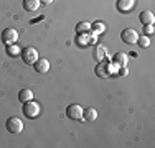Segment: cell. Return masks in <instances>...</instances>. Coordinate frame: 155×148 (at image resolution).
<instances>
[{
  "label": "cell",
  "instance_id": "6da1fadb",
  "mask_svg": "<svg viewBox=\"0 0 155 148\" xmlns=\"http://www.w3.org/2000/svg\"><path fill=\"white\" fill-rule=\"evenodd\" d=\"M23 115L27 117V118H36L40 115V104L38 102H35L31 99V101H28V102H23Z\"/></svg>",
  "mask_w": 155,
  "mask_h": 148
},
{
  "label": "cell",
  "instance_id": "7a4b0ae2",
  "mask_svg": "<svg viewBox=\"0 0 155 148\" xmlns=\"http://www.w3.org/2000/svg\"><path fill=\"white\" fill-rule=\"evenodd\" d=\"M66 117L71 118V120H76V122H81L83 120V107L79 104H69L66 107Z\"/></svg>",
  "mask_w": 155,
  "mask_h": 148
},
{
  "label": "cell",
  "instance_id": "3957f363",
  "mask_svg": "<svg viewBox=\"0 0 155 148\" xmlns=\"http://www.w3.org/2000/svg\"><path fill=\"white\" fill-rule=\"evenodd\" d=\"M5 128H7V132H10V133H20L23 130V122L15 115L8 117L5 122Z\"/></svg>",
  "mask_w": 155,
  "mask_h": 148
},
{
  "label": "cell",
  "instance_id": "277c9868",
  "mask_svg": "<svg viewBox=\"0 0 155 148\" xmlns=\"http://www.w3.org/2000/svg\"><path fill=\"white\" fill-rule=\"evenodd\" d=\"M20 54H21V59H23L25 64H33V63L38 59V51H36L33 46L23 48V50L20 51Z\"/></svg>",
  "mask_w": 155,
  "mask_h": 148
},
{
  "label": "cell",
  "instance_id": "5b68a950",
  "mask_svg": "<svg viewBox=\"0 0 155 148\" xmlns=\"http://www.w3.org/2000/svg\"><path fill=\"white\" fill-rule=\"evenodd\" d=\"M2 43L5 44H12V43H17L18 41V31L15 28H5L2 31Z\"/></svg>",
  "mask_w": 155,
  "mask_h": 148
},
{
  "label": "cell",
  "instance_id": "8992f818",
  "mask_svg": "<svg viewBox=\"0 0 155 148\" xmlns=\"http://www.w3.org/2000/svg\"><path fill=\"white\" fill-rule=\"evenodd\" d=\"M137 38H139V35L134 28H125V30H122V33H120V40H122L125 44L137 43Z\"/></svg>",
  "mask_w": 155,
  "mask_h": 148
},
{
  "label": "cell",
  "instance_id": "52a82bcc",
  "mask_svg": "<svg viewBox=\"0 0 155 148\" xmlns=\"http://www.w3.org/2000/svg\"><path fill=\"white\" fill-rule=\"evenodd\" d=\"M33 69L38 74H45V72L50 71V61H48L46 58H38L33 63Z\"/></svg>",
  "mask_w": 155,
  "mask_h": 148
},
{
  "label": "cell",
  "instance_id": "ba28073f",
  "mask_svg": "<svg viewBox=\"0 0 155 148\" xmlns=\"http://www.w3.org/2000/svg\"><path fill=\"white\" fill-rule=\"evenodd\" d=\"M94 72L97 77H102V79H106L107 76H110V68H109L107 61H99V64L94 68Z\"/></svg>",
  "mask_w": 155,
  "mask_h": 148
},
{
  "label": "cell",
  "instance_id": "9c48e42d",
  "mask_svg": "<svg viewBox=\"0 0 155 148\" xmlns=\"http://www.w3.org/2000/svg\"><path fill=\"white\" fill-rule=\"evenodd\" d=\"M135 5V0H117V10L120 13H127L134 8Z\"/></svg>",
  "mask_w": 155,
  "mask_h": 148
},
{
  "label": "cell",
  "instance_id": "30bf717a",
  "mask_svg": "<svg viewBox=\"0 0 155 148\" xmlns=\"http://www.w3.org/2000/svg\"><path fill=\"white\" fill-rule=\"evenodd\" d=\"M139 20L142 25H153L155 15H153V12H150V10H143V12H140V15H139Z\"/></svg>",
  "mask_w": 155,
  "mask_h": 148
},
{
  "label": "cell",
  "instance_id": "8fae6325",
  "mask_svg": "<svg viewBox=\"0 0 155 148\" xmlns=\"http://www.w3.org/2000/svg\"><path fill=\"white\" fill-rule=\"evenodd\" d=\"M96 118H97V110H96L94 107H86V109H83V120L94 122Z\"/></svg>",
  "mask_w": 155,
  "mask_h": 148
},
{
  "label": "cell",
  "instance_id": "7c38bea8",
  "mask_svg": "<svg viewBox=\"0 0 155 148\" xmlns=\"http://www.w3.org/2000/svg\"><path fill=\"white\" fill-rule=\"evenodd\" d=\"M112 63L116 66H127V63H129V56L125 53H116L114 54V58H112Z\"/></svg>",
  "mask_w": 155,
  "mask_h": 148
},
{
  "label": "cell",
  "instance_id": "4fadbf2b",
  "mask_svg": "<svg viewBox=\"0 0 155 148\" xmlns=\"http://www.w3.org/2000/svg\"><path fill=\"white\" fill-rule=\"evenodd\" d=\"M40 7V0H23V8L27 12H36Z\"/></svg>",
  "mask_w": 155,
  "mask_h": 148
},
{
  "label": "cell",
  "instance_id": "5bb4252c",
  "mask_svg": "<svg viewBox=\"0 0 155 148\" xmlns=\"http://www.w3.org/2000/svg\"><path fill=\"white\" fill-rule=\"evenodd\" d=\"M106 56H107V50H106L104 46H101V44H97V46L94 48V58L97 59V61H104Z\"/></svg>",
  "mask_w": 155,
  "mask_h": 148
},
{
  "label": "cell",
  "instance_id": "9a60e30c",
  "mask_svg": "<svg viewBox=\"0 0 155 148\" xmlns=\"http://www.w3.org/2000/svg\"><path fill=\"white\" fill-rule=\"evenodd\" d=\"M31 99H33V92L30 91V89H21V91L18 92V101H20L21 104L31 101Z\"/></svg>",
  "mask_w": 155,
  "mask_h": 148
},
{
  "label": "cell",
  "instance_id": "2e32d148",
  "mask_svg": "<svg viewBox=\"0 0 155 148\" xmlns=\"http://www.w3.org/2000/svg\"><path fill=\"white\" fill-rule=\"evenodd\" d=\"M7 54H8L10 58H15V56H18V54H20V48L17 46V43H12V44H7Z\"/></svg>",
  "mask_w": 155,
  "mask_h": 148
},
{
  "label": "cell",
  "instance_id": "e0dca14e",
  "mask_svg": "<svg viewBox=\"0 0 155 148\" xmlns=\"http://www.w3.org/2000/svg\"><path fill=\"white\" fill-rule=\"evenodd\" d=\"M91 31H93V35H99V33L106 31V25L102 21H96V23L91 25Z\"/></svg>",
  "mask_w": 155,
  "mask_h": 148
},
{
  "label": "cell",
  "instance_id": "ac0fdd59",
  "mask_svg": "<svg viewBox=\"0 0 155 148\" xmlns=\"http://www.w3.org/2000/svg\"><path fill=\"white\" fill-rule=\"evenodd\" d=\"M76 31L78 33H89L91 31V23L87 21H81V23L76 25Z\"/></svg>",
  "mask_w": 155,
  "mask_h": 148
},
{
  "label": "cell",
  "instance_id": "d6986e66",
  "mask_svg": "<svg viewBox=\"0 0 155 148\" xmlns=\"http://www.w3.org/2000/svg\"><path fill=\"white\" fill-rule=\"evenodd\" d=\"M137 43H139V46L140 48H149V44H150V40H149V36H139L137 38Z\"/></svg>",
  "mask_w": 155,
  "mask_h": 148
},
{
  "label": "cell",
  "instance_id": "ffe728a7",
  "mask_svg": "<svg viewBox=\"0 0 155 148\" xmlns=\"http://www.w3.org/2000/svg\"><path fill=\"white\" fill-rule=\"evenodd\" d=\"M143 31H145L147 35H152V33H153V27H152V25H143Z\"/></svg>",
  "mask_w": 155,
  "mask_h": 148
},
{
  "label": "cell",
  "instance_id": "44dd1931",
  "mask_svg": "<svg viewBox=\"0 0 155 148\" xmlns=\"http://www.w3.org/2000/svg\"><path fill=\"white\" fill-rule=\"evenodd\" d=\"M127 68L125 66H120V69H119V76H127Z\"/></svg>",
  "mask_w": 155,
  "mask_h": 148
},
{
  "label": "cell",
  "instance_id": "7402d4cb",
  "mask_svg": "<svg viewBox=\"0 0 155 148\" xmlns=\"http://www.w3.org/2000/svg\"><path fill=\"white\" fill-rule=\"evenodd\" d=\"M54 0H40V5H51Z\"/></svg>",
  "mask_w": 155,
  "mask_h": 148
}]
</instances>
